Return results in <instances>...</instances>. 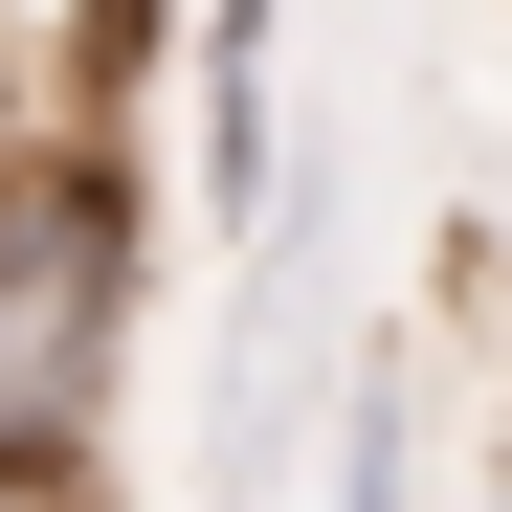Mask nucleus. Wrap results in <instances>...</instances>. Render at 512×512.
Here are the masks:
<instances>
[{
	"label": "nucleus",
	"mask_w": 512,
	"mask_h": 512,
	"mask_svg": "<svg viewBox=\"0 0 512 512\" xmlns=\"http://www.w3.org/2000/svg\"><path fill=\"white\" fill-rule=\"evenodd\" d=\"M134 334H156V201L112 134H0V468H112V401H134Z\"/></svg>",
	"instance_id": "nucleus-1"
},
{
	"label": "nucleus",
	"mask_w": 512,
	"mask_h": 512,
	"mask_svg": "<svg viewBox=\"0 0 512 512\" xmlns=\"http://www.w3.org/2000/svg\"><path fill=\"white\" fill-rule=\"evenodd\" d=\"M312 512H423V423H401V379L334 401V490H312Z\"/></svg>",
	"instance_id": "nucleus-2"
},
{
	"label": "nucleus",
	"mask_w": 512,
	"mask_h": 512,
	"mask_svg": "<svg viewBox=\"0 0 512 512\" xmlns=\"http://www.w3.org/2000/svg\"><path fill=\"white\" fill-rule=\"evenodd\" d=\"M0 512H90V490H67V468H0Z\"/></svg>",
	"instance_id": "nucleus-3"
},
{
	"label": "nucleus",
	"mask_w": 512,
	"mask_h": 512,
	"mask_svg": "<svg viewBox=\"0 0 512 512\" xmlns=\"http://www.w3.org/2000/svg\"><path fill=\"white\" fill-rule=\"evenodd\" d=\"M490 512H512V468H490Z\"/></svg>",
	"instance_id": "nucleus-4"
}]
</instances>
